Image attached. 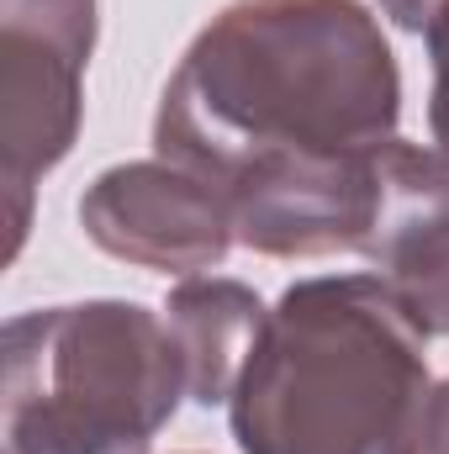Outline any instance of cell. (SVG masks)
Masks as SVG:
<instances>
[{
  "label": "cell",
  "instance_id": "1",
  "mask_svg": "<svg viewBox=\"0 0 449 454\" xmlns=\"http://www.w3.org/2000/svg\"><path fill=\"white\" fill-rule=\"evenodd\" d=\"M397 121L402 69L370 5L232 0L169 74L154 148L232 201L243 248L323 259L359 254Z\"/></svg>",
  "mask_w": 449,
  "mask_h": 454
},
{
  "label": "cell",
  "instance_id": "2",
  "mask_svg": "<svg viewBox=\"0 0 449 454\" xmlns=\"http://www.w3.org/2000/svg\"><path fill=\"white\" fill-rule=\"evenodd\" d=\"M429 396V333L381 275L296 280L227 402L243 454H397Z\"/></svg>",
  "mask_w": 449,
  "mask_h": 454
},
{
  "label": "cell",
  "instance_id": "3",
  "mask_svg": "<svg viewBox=\"0 0 449 454\" xmlns=\"http://www.w3.org/2000/svg\"><path fill=\"white\" fill-rule=\"evenodd\" d=\"M185 359L138 301L37 307L0 333V454H154Z\"/></svg>",
  "mask_w": 449,
  "mask_h": 454
},
{
  "label": "cell",
  "instance_id": "4",
  "mask_svg": "<svg viewBox=\"0 0 449 454\" xmlns=\"http://www.w3.org/2000/svg\"><path fill=\"white\" fill-rule=\"evenodd\" d=\"M96 0H0V175L11 196V259L32 223V185L80 137Z\"/></svg>",
  "mask_w": 449,
  "mask_h": 454
},
{
  "label": "cell",
  "instance_id": "5",
  "mask_svg": "<svg viewBox=\"0 0 449 454\" xmlns=\"http://www.w3.org/2000/svg\"><path fill=\"white\" fill-rule=\"evenodd\" d=\"M80 227L101 254L159 275L212 270L238 243L232 201L169 159H138L96 175L80 196Z\"/></svg>",
  "mask_w": 449,
  "mask_h": 454
},
{
  "label": "cell",
  "instance_id": "6",
  "mask_svg": "<svg viewBox=\"0 0 449 454\" xmlns=\"http://www.w3.org/2000/svg\"><path fill=\"white\" fill-rule=\"evenodd\" d=\"M359 259L402 296L429 339H449V153L391 137Z\"/></svg>",
  "mask_w": 449,
  "mask_h": 454
},
{
  "label": "cell",
  "instance_id": "7",
  "mask_svg": "<svg viewBox=\"0 0 449 454\" xmlns=\"http://www.w3.org/2000/svg\"><path fill=\"white\" fill-rule=\"evenodd\" d=\"M270 307L259 301L254 286L223 280V275H185L164 296V323L180 343L185 359V391L196 407H223L232 402L254 343L264 333Z\"/></svg>",
  "mask_w": 449,
  "mask_h": 454
},
{
  "label": "cell",
  "instance_id": "8",
  "mask_svg": "<svg viewBox=\"0 0 449 454\" xmlns=\"http://www.w3.org/2000/svg\"><path fill=\"white\" fill-rule=\"evenodd\" d=\"M429 43V64H434V96H429V127H434V143L449 153V5L429 21L423 32Z\"/></svg>",
  "mask_w": 449,
  "mask_h": 454
},
{
  "label": "cell",
  "instance_id": "9",
  "mask_svg": "<svg viewBox=\"0 0 449 454\" xmlns=\"http://www.w3.org/2000/svg\"><path fill=\"white\" fill-rule=\"evenodd\" d=\"M397 454H449V380L429 386L407 439L397 444Z\"/></svg>",
  "mask_w": 449,
  "mask_h": 454
},
{
  "label": "cell",
  "instance_id": "10",
  "mask_svg": "<svg viewBox=\"0 0 449 454\" xmlns=\"http://www.w3.org/2000/svg\"><path fill=\"white\" fill-rule=\"evenodd\" d=\"M449 0H381V16L402 32H429V21L445 11Z\"/></svg>",
  "mask_w": 449,
  "mask_h": 454
}]
</instances>
